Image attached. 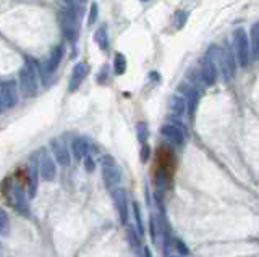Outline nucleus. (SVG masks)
<instances>
[{"label": "nucleus", "mask_w": 259, "mask_h": 257, "mask_svg": "<svg viewBox=\"0 0 259 257\" xmlns=\"http://www.w3.org/2000/svg\"><path fill=\"white\" fill-rule=\"evenodd\" d=\"M37 169H39V176L44 181H54L55 176H57V167H55V162L51 155L46 152V149H42Z\"/></svg>", "instance_id": "0eeeda50"}, {"label": "nucleus", "mask_w": 259, "mask_h": 257, "mask_svg": "<svg viewBox=\"0 0 259 257\" xmlns=\"http://www.w3.org/2000/svg\"><path fill=\"white\" fill-rule=\"evenodd\" d=\"M172 243H173L175 251H177V253H178L180 256H188V254H190V249L186 248V244H185L183 241H181L180 238H175Z\"/></svg>", "instance_id": "b1692460"}, {"label": "nucleus", "mask_w": 259, "mask_h": 257, "mask_svg": "<svg viewBox=\"0 0 259 257\" xmlns=\"http://www.w3.org/2000/svg\"><path fill=\"white\" fill-rule=\"evenodd\" d=\"M0 99H2L3 109H13L18 104V89L16 81L8 80L0 83Z\"/></svg>", "instance_id": "39448f33"}, {"label": "nucleus", "mask_w": 259, "mask_h": 257, "mask_svg": "<svg viewBox=\"0 0 259 257\" xmlns=\"http://www.w3.org/2000/svg\"><path fill=\"white\" fill-rule=\"evenodd\" d=\"M140 157H141V162L143 164H146L147 160H149V157H151V147L147 146V144L144 143L141 146V152H140Z\"/></svg>", "instance_id": "bb28decb"}, {"label": "nucleus", "mask_w": 259, "mask_h": 257, "mask_svg": "<svg viewBox=\"0 0 259 257\" xmlns=\"http://www.w3.org/2000/svg\"><path fill=\"white\" fill-rule=\"evenodd\" d=\"M200 80L204 83L206 86H212L214 83L217 80V68H216V63L212 60L204 58V61L201 63V68H200Z\"/></svg>", "instance_id": "f8f14e48"}, {"label": "nucleus", "mask_w": 259, "mask_h": 257, "mask_svg": "<svg viewBox=\"0 0 259 257\" xmlns=\"http://www.w3.org/2000/svg\"><path fill=\"white\" fill-rule=\"evenodd\" d=\"M183 257H185V256H183Z\"/></svg>", "instance_id": "72a5a7b5"}, {"label": "nucleus", "mask_w": 259, "mask_h": 257, "mask_svg": "<svg viewBox=\"0 0 259 257\" xmlns=\"http://www.w3.org/2000/svg\"><path fill=\"white\" fill-rule=\"evenodd\" d=\"M233 52L238 65L241 68H246L248 63H250L251 49H250V37H248L243 28H238L233 32Z\"/></svg>", "instance_id": "f03ea898"}, {"label": "nucleus", "mask_w": 259, "mask_h": 257, "mask_svg": "<svg viewBox=\"0 0 259 257\" xmlns=\"http://www.w3.org/2000/svg\"><path fill=\"white\" fill-rule=\"evenodd\" d=\"M102 178L109 191L120 186V181H122V171H120L118 165L115 164V159L110 157V155L102 157Z\"/></svg>", "instance_id": "20e7f679"}, {"label": "nucleus", "mask_w": 259, "mask_h": 257, "mask_svg": "<svg viewBox=\"0 0 259 257\" xmlns=\"http://www.w3.org/2000/svg\"><path fill=\"white\" fill-rule=\"evenodd\" d=\"M3 110V104H2V99H0V112Z\"/></svg>", "instance_id": "2f4dec72"}, {"label": "nucleus", "mask_w": 259, "mask_h": 257, "mask_svg": "<svg viewBox=\"0 0 259 257\" xmlns=\"http://www.w3.org/2000/svg\"><path fill=\"white\" fill-rule=\"evenodd\" d=\"M178 16H180V18H178V21H180V23H178V28H181V26L185 25V20H186V13H185V12H178Z\"/></svg>", "instance_id": "c756f323"}, {"label": "nucleus", "mask_w": 259, "mask_h": 257, "mask_svg": "<svg viewBox=\"0 0 259 257\" xmlns=\"http://www.w3.org/2000/svg\"><path fill=\"white\" fill-rule=\"evenodd\" d=\"M39 63L34 60H28L26 65L20 70V86L26 96L34 97L39 92Z\"/></svg>", "instance_id": "f257e3e1"}, {"label": "nucleus", "mask_w": 259, "mask_h": 257, "mask_svg": "<svg viewBox=\"0 0 259 257\" xmlns=\"http://www.w3.org/2000/svg\"><path fill=\"white\" fill-rule=\"evenodd\" d=\"M143 253H144V257H152V253H151V249H149V248H147V246H146V248H144V249H143Z\"/></svg>", "instance_id": "7c9ffc66"}, {"label": "nucleus", "mask_w": 259, "mask_h": 257, "mask_svg": "<svg viewBox=\"0 0 259 257\" xmlns=\"http://www.w3.org/2000/svg\"><path fill=\"white\" fill-rule=\"evenodd\" d=\"M114 70H115V75H123L126 71V57L123 54L117 52L115 54V58H114Z\"/></svg>", "instance_id": "aec40b11"}, {"label": "nucleus", "mask_w": 259, "mask_h": 257, "mask_svg": "<svg viewBox=\"0 0 259 257\" xmlns=\"http://www.w3.org/2000/svg\"><path fill=\"white\" fill-rule=\"evenodd\" d=\"M133 214H135V223H136V230L138 233L144 234V223H143V215H141V209L140 205H138V202H133Z\"/></svg>", "instance_id": "4be33fe9"}, {"label": "nucleus", "mask_w": 259, "mask_h": 257, "mask_svg": "<svg viewBox=\"0 0 259 257\" xmlns=\"http://www.w3.org/2000/svg\"><path fill=\"white\" fill-rule=\"evenodd\" d=\"M106 76H109V66H104V68L101 70V76H97V81L102 85V83H104V78H106Z\"/></svg>", "instance_id": "c85d7f7f"}, {"label": "nucleus", "mask_w": 259, "mask_h": 257, "mask_svg": "<svg viewBox=\"0 0 259 257\" xmlns=\"http://www.w3.org/2000/svg\"><path fill=\"white\" fill-rule=\"evenodd\" d=\"M110 194H112L115 207H117L120 222H122L123 225H126V223H128V198H126V191L123 188L117 186L115 189L110 191Z\"/></svg>", "instance_id": "423d86ee"}, {"label": "nucleus", "mask_w": 259, "mask_h": 257, "mask_svg": "<svg viewBox=\"0 0 259 257\" xmlns=\"http://www.w3.org/2000/svg\"><path fill=\"white\" fill-rule=\"evenodd\" d=\"M10 233V217L7 214V210L0 207V234L7 236Z\"/></svg>", "instance_id": "412c9836"}, {"label": "nucleus", "mask_w": 259, "mask_h": 257, "mask_svg": "<svg viewBox=\"0 0 259 257\" xmlns=\"http://www.w3.org/2000/svg\"><path fill=\"white\" fill-rule=\"evenodd\" d=\"M169 109H170V112H172L173 115L181 116L185 114V110H186L185 99L180 97V96H172V97H170V102H169Z\"/></svg>", "instance_id": "dca6fc26"}, {"label": "nucleus", "mask_w": 259, "mask_h": 257, "mask_svg": "<svg viewBox=\"0 0 259 257\" xmlns=\"http://www.w3.org/2000/svg\"><path fill=\"white\" fill-rule=\"evenodd\" d=\"M97 16H99V7L97 3H91V8H89V15H87V25L92 26L97 21Z\"/></svg>", "instance_id": "393cba45"}, {"label": "nucleus", "mask_w": 259, "mask_h": 257, "mask_svg": "<svg viewBox=\"0 0 259 257\" xmlns=\"http://www.w3.org/2000/svg\"><path fill=\"white\" fill-rule=\"evenodd\" d=\"M94 41H96V44L99 46V49L102 50V52L109 50V34H107V28L106 26H101L94 32Z\"/></svg>", "instance_id": "a211bd4d"}, {"label": "nucleus", "mask_w": 259, "mask_h": 257, "mask_svg": "<svg viewBox=\"0 0 259 257\" xmlns=\"http://www.w3.org/2000/svg\"><path fill=\"white\" fill-rule=\"evenodd\" d=\"M136 136H138V141L141 144H144L147 141V136H149V130H147V125L144 121H140L136 125Z\"/></svg>", "instance_id": "5701e85b"}, {"label": "nucleus", "mask_w": 259, "mask_h": 257, "mask_svg": "<svg viewBox=\"0 0 259 257\" xmlns=\"http://www.w3.org/2000/svg\"><path fill=\"white\" fill-rule=\"evenodd\" d=\"M161 135L164 138H167L169 141H172L177 146L185 144V131L180 125H175V123H165L161 126Z\"/></svg>", "instance_id": "1a4fd4ad"}, {"label": "nucleus", "mask_w": 259, "mask_h": 257, "mask_svg": "<svg viewBox=\"0 0 259 257\" xmlns=\"http://www.w3.org/2000/svg\"><path fill=\"white\" fill-rule=\"evenodd\" d=\"M143 2H147V0H143Z\"/></svg>", "instance_id": "473e14b6"}, {"label": "nucleus", "mask_w": 259, "mask_h": 257, "mask_svg": "<svg viewBox=\"0 0 259 257\" xmlns=\"http://www.w3.org/2000/svg\"><path fill=\"white\" fill-rule=\"evenodd\" d=\"M37 184H39V169H37V165L32 164L29 167V173H28V194L31 199L36 196Z\"/></svg>", "instance_id": "4468645a"}, {"label": "nucleus", "mask_w": 259, "mask_h": 257, "mask_svg": "<svg viewBox=\"0 0 259 257\" xmlns=\"http://www.w3.org/2000/svg\"><path fill=\"white\" fill-rule=\"evenodd\" d=\"M250 49L255 58H259V21L251 26V34H250Z\"/></svg>", "instance_id": "f3484780"}, {"label": "nucleus", "mask_w": 259, "mask_h": 257, "mask_svg": "<svg viewBox=\"0 0 259 257\" xmlns=\"http://www.w3.org/2000/svg\"><path fill=\"white\" fill-rule=\"evenodd\" d=\"M87 73H89V65H87L86 61H80V63H76L73 66L70 80H68V89L71 92L76 91V89L81 86V83L86 80Z\"/></svg>", "instance_id": "6e6552de"}, {"label": "nucleus", "mask_w": 259, "mask_h": 257, "mask_svg": "<svg viewBox=\"0 0 259 257\" xmlns=\"http://www.w3.org/2000/svg\"><path fill=\"white\" fill-rule=\"evenodd\" d=\"M149 234H151L152 243H156L157 241V222H156L154 217L149 219Z\"/></svg>", "instance_id": "a878e982"}, {"label": "nucleus", "mask_w": 259, "mask_h": 257, "mask_svg": "<svg viewBox=\"0 0 259 257\" xmlns=\"http://www.w3.org/2000/svg\"><path fill=\"white\" fill-rule=\"evenodd\" d=\"M51 149L55 155V160L58 162L62 167H68L71 164V150H68L67 144L62 139H52L51 141Z\"/></svg>", "instance_id": "9d476101"}, {"label": "nucleus", "mask_w": 259, "mask_h": 257, "mask_svg": "<svg viewBox=\"0 0 259 257\" xmlns=\"http://www.w3.org/2000/svg\"><path fill=\"white\" fill-rule=\"evenodd\" d=\"M58 20H60V26H62L65 37H67L70 42H73V44H75V42H76V39H78V36H80L78 13L71 12L70 8L65 7L63 10H60Z\"/></svg>", "instance_id": "7ed1b4c3"}, {"label": "nucleus", "mask_w": 259, "mask_h": 257, "mask_svg": "<svg viewBox=\"0 0 259 257\" xmlns=\"http://www.w3.org/2000/svg\"><path fill=\"white\" fill-rule=\"evenodd\" d=\"M83 160H85V169H86V171H94V169H96V162H94V159H92V157H89V155H86V157L85 159H83Z\"/></svg>", "instance_id": "cd10ccee"}, {"label": "nucleus", "mask_w": 259, "mask_h": 257, "mask_svg": "<svg viewBox=\"0 0 259 257\" xmlns=\"http://www.w3.org/2000/svg\"><path fill=\"white\" fill-rule=\"evenodd\" d=\"M126 239H128L131 248H140L141 246V234L133 227H126Z\"/></svg>", "instance_id": "6ab92c4d"}, {"label": "nucleus", "mask_w": 259, "mask_h": 257, "mask_svg": "<svg viewBox=\"0 0 259 257\" xmlns=\"http://www.w3.org/2000/svg\"><path fill=\"white\" fill-rule=\"evenodd\" d=\"M198 104H200V91L196 87H188L186 89V110L190 116H195Z\"/></svg>", "instance_id": "2eb2a0df"}, {"label": "nucleus", "mask_w": 259, "mask_h": 257, "mask_svg": "<svg viewBox=\"0 0 259 257\" xmlns=\"http://www.w3.org/2000/svg\"><path fill=\"white\" fill-rule=\"evenodd\" d=\"M12 194H13V205H15L16 212L21 215H25V217L29 215V202H28V196H26L25 189L21 188L18 183L13 186Z\"/></svg>", "instance_id": "9b49d317"}, {"label": "nucleus", "mask_w": 259, "mask_h": 257, "mask_svg": "<svg viewBox=\"0 0 259 257\" xmlns=\"http://www.w3.org/2000/svg\"><path fill=\"white\" fill-rule=\"evenodd\" d=\"M87 152H89V144H87L86 138H75L71 141V154L76 160L85 159Z\"/></svg>", "instance_id": "ddd939ff"}]
</instances>
